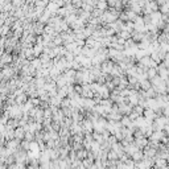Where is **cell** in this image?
<instances>
[{
	"label": "cell",
	"instance_id": "cell-1",
	"mask_svg": "<svg viewBox=\"0 0 169 169\" xmlns=\"http://www.w3.org/2000/svg\"><path fill=\"white\" fill-rule=\"evenodd\" d=\"M142 84H143V89H147V90L151 89V83H149L148 81H143Z\"/></svg>",
	"mask_w": 169,
	"mask_h": 169
}]
</instances>
